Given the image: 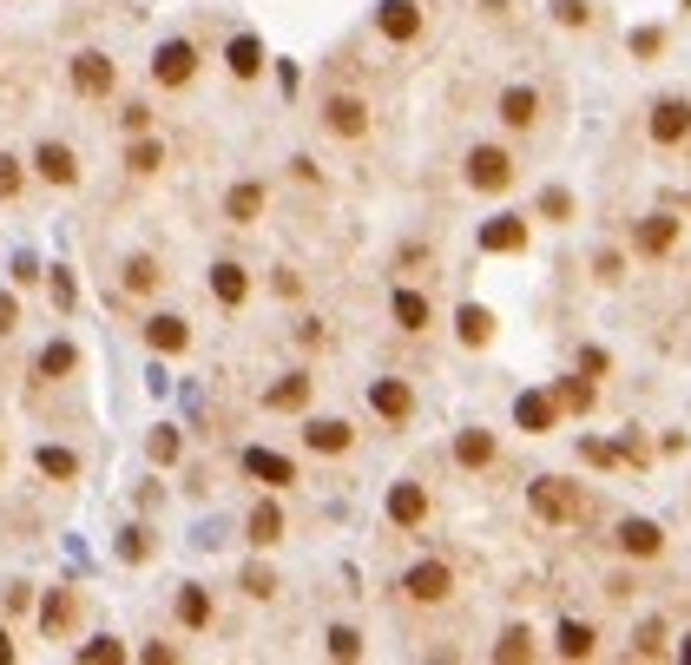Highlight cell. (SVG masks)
I'll return each mask as SVG.
<instances>
[{"label": "cell", "mask_w": 691, "mask_h": 665, "mask_svg": "<svg viewBox=\"0 0 691 665\" xmlns=\"http://www.w3.org/2000/svg\"><path fill=\"white\" fill-rule=\"evenodd\" d=\"M402 593H409V606H448L455 600V567L448 560H415L402 573Z\"/></svg>", "instance_id": "6da1fadb"}, {"label": "cell", "mask_w": 691, "mask_h": 665, "mask_svg": "<svg viewBox=\"0 0 691 665\" xmlns=\"http://www.w3.org/2000/svg\"><path fill=\"white\" fill-rule=\"evenodd\" d=\"M369 126H376V119H369V99L362 93H330L323 99V132H330V139H369Z\"/></svg>", "instance_id": "7a4b0ae2"}, {"label": "cell", "mask_w": 691, "mask_h": 665, "mask_svg": "<svg viewBox=\"0 0 691 665\" xmlns=\"http://www.w3.org/2000/svg\"><path fill=\"white\" fill-rule=\"evenodd\" d=\"M468 185L487 191V198H501V191L514 185V152H507V145H474L468 152Z\"/></svg>", "instance_id": "3957f363"}, {"label": "cell", "mask_w": 691, "mask_h": 665, "mask_svg": "<svg viewBox=\"0 0 691 665\" xmlns=\"http://www.w3.org/2000/svg\"><path fill=\"white\" fill-rule=\"evenodd\" d=\"M527 501H534V514L540 521H553V527H566V521H580L586 514V501H580V488H573V481H534V488H527Z\"/></svg>", "instance_id": "277c9868"}, {"label": "cell", "mask_w": 691, "mask_h": 665, "mask_svg": "<svg viewBox=\"0 0 691 665\" xmlns=\"http://www.w3.org/2000/svg\"><path fill=\"white\" fill-rule=\"evenodd\" d=\"M66 80H73V93H79V99H106L112 86H119V66H112L99 47H86V53H73Z\"/></svg>", "instance_id": "5b68a950"}, {"label": "cell", "mask_w": 691, "mask_h": 665, "mask_svg": "<svg viewBox=\"0 0 691 665\" xmlns=\"http://www.w3.org/2000/svg\"><path fill=\"white\" fill-rule=\"evenodd\" d=\"M369 409L382 415V428H409L415 422V389L402 376H376L369 382Z\"/></svg>", "instance_id": "8992f818"}, {"label": "cell", "mask_w": 691, "mask_h": 665, "mask_svg": "<svg viewBox=\"0 0 691 665\" xmlns=\"http://www.w3.org/2000/svg\"><path fill=\"white\" fill-rule=\"evenodd\" d=\"M645 139L652 145H685L691 139V99H659L645 112Z\"/></svg>", "instance_id": "52a82bcc"}, {"label": "cell", "mask_w": 691, "mask_h": 665, "mask_svg": "<svg viewBox=\"0 0 691 665\" xmlns=\"http://www.w3.org/2000/svg\"><path fill=\"white\" fill-rule=\"evenodd\" d=\"M152 80L158 86H191L198 80V47H191V40H165V47L152 53Z\"/></svg>", "instance_id": "ba28073f"}, {"label": "cell", "mask_w": 691, "mask_h": 665, "mask_svg": "<svg viewBox=\"0 0 691 665\" xmlns=\"http://www.w3.org/2000/svg\"><path fill=\"white\" fill-rule=\"evenodd\" d=\"M428 514H435V501H428L422 481H395V488H389V521L402 527V534H415Z\"/></svg>", "instance_id": "9c48e42d"}, {"label": "cell", "mask_w": 691, "mask_h": 665, "mask_svg": "<svg viewBox=\"0 0 691 665\" xmlns=\"http://www.w3.org/2000/svg\"><path fill=\"white\" fill-rule=\"evenodd\" d=\"M33 172L47 178V185L73 191V185H79V152H73V145H60V139H47L40 152H33Z\"/></svg>", "instance_id": "30bf717a"}, {"label": "cell", "mask_w": 691, "mask_h": 665, "mask_svg": "<svg viewBox=\"0 0 691 665\" xmlns=\"http://www.w3.org/2000/svg\"><path fill=\"white\" fill-rule=\"evenodd\" d=\"M303 448H316V455H349V448H356V428H349L343 415H316V422H303Z\"/></svg>", "instance_id": "8fae6325"}, {"label": "cell", "mask_w": 691, "mask_h": 665, "mask_svg": "<svg viewBox=\"0 0 691 665\" xmlns=\"http://www.w3.org/2000/svg\"><path fill=\"white\" fill-rule=\"evenodd\" d=\"M376 33L395 40V47H409L415 33H422V7H415V0H382V7H376Z\"/></svg>", "instance_id": "7c38bea8"}, {"label": "cell", "mask_w": 691, "mask_h": 665, "mask_svg": "<svg viewBox=\"0 0 691 665\" xmlns=\"http://www.w3.org/2000/svg\"><path fill=\"white\" fill-rule=\"evenodd\" d=\"M211 297H218L224 310H244V297H251V270L237 264V257H218V264H211Z\"/></svg>", "instance_id": "4fadbf2b"}, {"label": "cell", "mask_w": 691, "mask_h": 665, "mask_svg": "<svg viewBox=\"0 0 691 665\" xmlns=\"http://www.w3.org/2000/svg\"><path fill=\"white\" fill-rule=\"evenodd\" d=\"M145 343H152L158 356H185V349H191V323L172 317V310H158V317H145Z\"/></svg>", "instance_id": "5bb4252c"}, {"label": "cell", "mask_w": 691, "mask_h": 665, "mask_svg": "<svg viewBox=\"0 0 691 665\" xmlns=\"http://www.w3.org/2000/svg\"><path fill=\"white\" fill-rule=\"evenodd\" d=\"M455 461L468 468V475H481V468L501 461V442H494L487 428H461V435H455Z\"/></svg>", "instance_id": "9a60e30c"}, {"label": "cell", "mask_w": 691, "mask_h": 665, "mask_svg": "<svg viewBox=\"0 0 691 665\" xmlns=\"http://www.w3.org/2000/svg\"><path fill=\"white\" fill-rule=\"evenodd\" d=\"M310 396H316V382L297 369V376H283V382H270V389H264V409L270 415H297V409H310Z\"/></svg>", "instance_id": "2e32d148"}, {"label": "cell", "mask_w": 691, "mask_h": 665, "mask_svg": "<svg viewBox=\"0 0 691 665\" xmlns=\"http://www.w3.org/2000/svg\"><path fill=\"white\" fill-rule=\"evenodd\" d=\"M501 126L507 132H534L540 126V93L534 86H507L501 93Z\"/></svg>", "instance_id": "e0dca14e"}, {"label": "cell", "mask_w": 691, "mask_h": 665, "mask_svg": "<svg viewBox=\"0 0 691 665\" xmlns=\"http://www.w3.org/2000/svg\"><path fill=\"white\" fill-rule=\"evenodd\" d=\"M244 475H257L264 488H290V481H297V461L270 455V448H244Z\"/></svg>", "instance_id": "ac0fdd59"}, {"label": "cell", "mask_w": 691, "mask_h": 665, "mask_svg": "<svg viewBox=\"0 0 691 665\" xmlns=\"http://www.w3.org/2000/svg\"><path fill=\"white\" fill-rule=\"evenodd\" d=\"M632 244H639L645 257H665L678 244V218H665V211H652V218L639 224V231H632Z\"/></svg>", "instance_id": "d6986e66"}, {"label": "cell", "mask_w": 691, "mask_h": 665, "mask_svg": "<svg viewBox=\"0 0 691 665\" xmlns=\"http://www.w3.org/2000/svg\"><path fill=\"white\" fill-rule=\"evenodd\" d=\"M224 66H231V80H257V73H264V47H257V33H237L231 47H224Z\"/></svg>", "instance_id": "ffe728a7"}, {"label": "cell", "mask_w": 691, "mask_h": 665, "mask_svg": "<svg viewBox=\"0 0 691 665\" xmlns=\"http://www.w3.org/2000/svg\"><path fill=\"white\" fill-rule=\"evenodd\" d=\"M244 540H251V547H277V540H283V507L277 501H257L251 521H244Z\"/></svg>", "instance_id": "44dd1931"}, {"label": "cell", "mask_w": 691, "mask_h": 665, "mask_svg": "<svg viewBox=\"0 0 691 665\" xmlns=\"http://www.w3.org/2000/svg\"><path fill=\"white\" fill-rule=\"evenodd\" d=\"M665 547V534L652 521H619V554H632V560H652Z\"/></svg>", "instance_id": "7402d4cb"}, {"label": "cell", "mask_w": 691, "mask_h": 665, "mask_svg": "<svg viewBox=\"0 0 691 665\" xmlns=\"http://www.w3.org/2000/svg\"><path fill=\"white\" fill-rule=\"evenodd\" d=\"M481 251H527V218H494V224H481Z\"/></svg>", "instance_id": "603a6c76"}, {"label": "cell", "mask_w": 691, "mask_h": 665, "mask_svg": "<svg viewBox=\"0 0 691 665\" xmlns=\"http://www.w3.org/2000/svg\"><path fill=\"white\" fill-rule=\"evenodd\" d=\"M389 310H395V323H402L409 336H422L428 323H435V310H428V297H422V290H395V303H389Z\"/></svg>", "instance_id": "cb8c5ba5"}, {"label": "cell", "mask_w": 691, "mask_h": 665, "mask_svg": "<svg viewBox=\"0 0 691 665\" xmlns=\"http://www.w3.org/2000/svg\"><path fill=\"white\" fill-rule=\"evenodd\" d=\"M224 218H231V224H257V218H264V185H231V191H224Z\"/></svg>", "instance_id": "d4e9b609"}, {"label": "cell", "mask_w": 691, "mask_h": 665, "mask_svg": "<svg viewBox=\"0 0 691 665\" xmlns=\"http://www.w3.org/2000/svg\"><path fill=\"white\" fill-rule=\"evenodd\" d=\"M33 369H40V382H66V376L79 369V349L60 336V343H47V349H40V363H33Z\"/></svg>", "instance_id": "484cf974"}, {"label": "cell", "mask_w": 691, "mask_h": 665, "mask_svg": "<svg viewBox=\"0 0 691 665\" xmlns=\"http://www.w3.org/2000/svg\"><path fill=\"white\" fill-rule=\"evenodd\" d=\"M553 415H560V409H553V396H520V402H514V422L527 428V435H547Z\"/></svg>", "instance_id": "4316f807"}, {"label": "cell", "mask_w": 691, "mask_h": 665, "mask_svg": "<svg viewBox=\"0 0 691 665\" xmlns=\"http://www.w3.org/2000/svg\"><path fill=\"white\" fill-rule=\"evenodd\" d=\"M455 323H461V343H468V349H487V343H494V310H481V303H468Z\"/></svg>", "instance_id": "83f0119b"}, {"label": "cell", "mask_w": 691, "mask_h": 665, "mask_svg": "<svg viewBox=\"0 0 691 665\" xmlns=\"http://www.w3.org/2000/svg\"><path fill=\"white\" fill-rule=\"evenodd\" d=\"M178 626H191V633L211 626V593L205 586H178Z\"/></svg>", "instance_id": "f1b7e54d"}, {"label": "cell", "mask_w": 691, "mask_h": 665, "mask_svg": "<svg viewBox=\"0 0 691 665\" xmlns=\"http://www.w3.org/2000/svg\"><path fill=\"white\" fill-rule=\"evenodd\" d=\"M593 646H599V633L586 619H566L560 626V659H593Z\"/></svg>", "instance_id": "f546056e"}, {"label": "cell", "mask_w": 691, "mask_h": 665, "mask_svg": "<svg viewBox=\"0 0 691 665\" xmlns=\"http://www.w3.org/2000/svg\"><path fill=\"white\" fill-rule=\"evenodd\" d=\"M119 284H126L132 297H152V290H158V264H152V257H126V270H119Z\"/></svg>", "instance_id": "4dcf8cb0"}, {"label": "cell", "mask_w": 691, "mask_h": 665, "mask_svg": "<svg viewBox=\"0 0 691 665\" xmlns=\"http://www.w3.org/2000/svg\"><path fill=\"white\" fill-rule=\"evenodd\" d=\"M33 461H40V475H47V481H79V455H73V448H40Z\"/></svg>", "instance_id": "1f68e13d"}, {"label": "cell", "mask_w": 691, "mask_h": 665, "mask_svg": "<svg viewBox=\"0 0 691 665\" xmlns=\"http://www.w3.org/2000/svg\"><path fill=\"white\" fill-rule=\"evenodd\" d=\"M73 613H79V600H73V593H66V586H60V593H53V600H47V613H40V626H47V633L60 639L66 626H73Z\"/></svg>", "instance_id": "d6a6232c"}, {"label": "cell", "mask_w": 691, "mask_h": 665, "mask_svg": "<svg viewBox=\"0 0 691 665\" xmlns=\"http://www.w3.org/2000/svg\"><path fill=\"white\" fill-rule=\"evenodd\" d=\"M126 165H132V172H158V165H165V145H158V139H145V132H139V139H132V152H126Z\"/></svg>", "instance_id": "836d02e7"}, {"label": "cell", "mask_w": 691, "mask_h": 665, "mask_svg": "<svg viewBox=\"0 0 691 665\" xmlns=\"http://www.w3.org/2000/svg\"><path fill=\"white\" fill-rule=\"evenodd\" d=\"M494 659H507V665H514V659H534V633H527V626H507L501 646H494Z\"/></svg>", "instance_id": "e575fe53"}, {"label": "cell", "mask_w": 691, "mask_h": 665, "mask_svg": "<svg viewBox=\"0 0 691 665\" xmlns=\"http://www.w3.org/2000/svg\"><path fill=\"white\" fill-rule=\"evenodd\" d=\"M659 652H665V626H659V619H645L639 639H632V659H659Z\"/></svg>", "instance_id": "d590c367"}, {"label": "cell", "mask_w": 691, "mask_h": 665, "mask_svg": "<svg viewBox=\"0 0 691 665\" xmlns=\"http://www.w3.org/2000/svg\"><path fill=\"white\" fill-rule=\"evenodd\" d=\"M560 402H566V409H593V376H573V382H560Z\"/></svg>", "instance_id": "8d00e7d4"}, {"label": "cell", "mask_w": 691, "mask_h": 665, "mask_svg": "<svg viewBox=\"0 0 691 665\" xmlns=\"http://www.w3.org/2000/svg\"><path fill=\"white\" fill-rule=\"evenodd\" d=\"M553 20L560 27H593V7L586 0H553Z\"/></svg>", "instance_id": "74e56055"}, {"label": "cell", "mask_w": 691, "mask_h": 665, "mask_svg": "<svg viewBox=\"0 0 691 665\" xmlns=\"http://www.w3.org/2000/svg\"><path fill=\"white\" fill-rule=\"evenodd\" d=\"M330 652L336 659H362V633L356 626H330Z\"/></svg>", "instance_id": "f35d334b"}, {"label": "cell", "mask_w": 691, "mask_h": 665, "mask_svg": "<svg viewBox=\"0 0 691 665\" xmlns=\"http://www.w3.org/2000/svg\"><path fill=\"white\" fill-rule=\"evenodd\" d=\"M20 185H27L20 159H7V152H0V205H7V198H20Z\"/></svg>", "instance_id": "ab89813d"}, {"label": "cell", "mask_w": 691, "mask_h": 665, "mask_svg": "<svg viewBox=\"0 0 691 665\" xmlns=\"http://www.w3.org/2000/svg\"><path fill=\"white\" fill-rule=\"evenodd\" d=\"M79 659H93V665H112V659H126V646H119V639H86V646H79Z\"/></svg>", "instance_id": "60d3db41"}, {"label": "cell", "mask_w": 691, "mask_h": 665, "mask_svg": "<svg viewBox=\"0 0 691 665\" xmlns=\"http://www.w3.org/2000/svg\"><path fill=\"white\" fill-rule=\"evenodd\" d=\"M244 593H251V600H270V593H277V573H270V567H251V573H244Z\"/></svg>", "instance_id": "b9f144b4"}, {"label": "cell", "mask_w": 691, "mask_h": 665, "mask_svg": "<svg viewBox=\"0 0 691 665\" xmlns=\"http://www.w3.org/2000/svg\"><path fill=\"white\" fill-rule=\"evenodd\" d=\"M540 211H547V224H566V218H573V198H566V191H547Z\"/></svg>", "instance_id": "7bdbcfd3"}, {"label": "cell", "mask_w": 691, "mask_h": 665, "mask_svg": "<svg viewBox=\"0 0 691 665\" xmlns=\"http://www.w3.org/2000/svg\"><path fill=\"white\" fill-rule=\"evenodd\" d=\"M119 126H126L132 139H139V132H152V106H126V112H119Z\"/></svg>", "instance_id": "ee69618b"}, {"label": "cell", "mask_w": 691, "mask_h": 665, "mask_svg": "<svg viewBox=\"0 0 691 665\" xmlns=\"http://www.w3.org/2000/svg\"><path fill=\"white\" fill-rule=\"evenodd\" d=\"M152 461H178V428H158L152 435Z\"/></svg>", "instance_id": "f6af8a7d"}, {"label": "cell", "mask_w": 691, "mask_h": 665, "mask_svg": "<svg viewBox=\"0 0 691 665\" xmlns=\"http://www.w3.org/2000/svg\"><path fill=\"white\" fill-rule=\"evenodd\" d=\"M665 47V33L659 27H645V33H632V53H639V60H645V53H659Z\"/></svg>", "instance_id": "bcb514c9"}, {"label": "cell", "mask_w": 691, "mask_h": 665, "mask_svg": "<svg viewBox=\"0 0 691 665\" xmlns=\"http://www.w3.org/2000/svg\"><path fill=\"white\" fill-rule=\"evenodd\" d=\"M14 330H20V303L0 297V336H14Z\"/></svg>", "instance_id": "7dc6e473"}, {"label": "cell", "mask_w": 691, "mask_h": 665, "mask_svg": "<svg viewBox=\"0 0 691 665\" xmlns=\"http://www.w3.org/2000/svg\"><path fill=\"white\" fill-rule=\"evenodd\" d=\"M73 297H79V290H73V277L60 270V277H53V303H60V310H73Z\"/></svg>", "instance_id": "c3c4849f"}, {"label": "cell", "mask_w": 691, "mask_h": 665, "mask_svg": "<svg viewBox=\"0 0 691 665\" xmlns=\"http://www.w3.org/2000/svg\"><path fill=\"white\" fill-rule=\"evenodd\" d=\"M580 376H606V349H586V356H580Z\"/></svg>", "instance_id": "681fc988"}, {"label": "cell", "mask_w": 691, "mask_h": 665, "mask_svg": "<svg viewBox=\"0 0 691 665\" xmlns=\"http://www.w3.org/2000/svg\"><path fill=\"white\" fill-rule=\"evenodd\" d=\"M593 270L606 277V284H619V251H599V264H593Z\"/></svg>", "instance_id": "f907efd6"}, {"label": "cell", "mask_w": 691, "mask_h": 665, "mask_svg": "<svg viewBox=\"0 0 691 665\" xmlns=\"http://www.w3.org/2000/svg\"><path fill=\"white\" fill-rule=\"evenodd\" d=\"M0 665H14V639H7V626H0Z\"/></svg>", "instance_id": "816d5d0a"}, {"label": "cell", "mask_w": 691, "mask_h": 665, "mask_svg": "<svg viewBox=\"0 0 691 665\" xmlns=\"http://www.w3.org/2000/svg\"><path fill=\"white\" fill-rule=\"evenodd\" d=\"M678 659H691V633H685V646H678Z\"/></svg>", "instance_id": "f5cc1de1"}, {"label": "cell", "mask_w": 691, "mask_h": 665, "mask_svg": "<svg viewBox=\"0 0 691 665\" xmlns=\"http://www.w3.org/2000/svg\"><path fill=\"white\" fill-rule=\"evenodd\" d=\"M685 7H691V0H685Z\"/></svg>", "instance_id": "db71d44e"}]
</instances>
